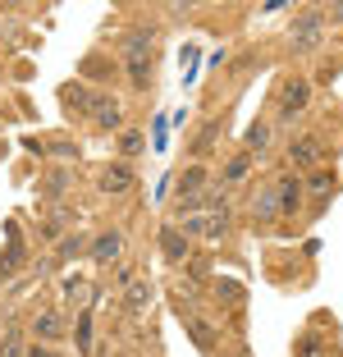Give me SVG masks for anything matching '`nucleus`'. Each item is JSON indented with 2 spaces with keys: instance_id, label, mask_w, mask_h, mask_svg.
<instances>
[{
  "instance_id": "nucleus-19",
  "label": "nucleus",
  "mask_w": 343,
  "mask_h": 357,
  "mask_svg": "<svg viewBox=\"0 0 343 357\" xmlns=\"http://www.w3.org/2000/svg\"><path fill=\"white\" fill-rule=\"evenodd\" d=\"M32 330H37V339H60L64 335V321L55 312H42L37 321H32Z\"/></svg>"
},
{
  "instance_id": "nucleus-5",
  "label": "nucleus",
  "mask_w": 343,
  "mask_h": 357,
  "mask_svg": "<svg viewBox=\"0 0 343 357\" xmlns=\"http://www.w3.org/2000/svg\"><path fill=\"white\" fill-rule=\"evenodd\" d=\"M270 188H275V206H280V215H302L307 192H302V178L298 174H280Z\"/></svg>"
},
{
  "instance_id": "nucleus-4",
  "label": "nucleus",
  "mask_w": 343,
  "mask_h": 357,
  "mask_svg": "<svg viewBox=\"0 0 343 357\" xmlns=\"http://www.w3.org/2000/svg\"><path fill=\"white\" fill-rule=\"evenodd\" d=\"M92 128L96 133H114L119 128V119H124V105H119V96H110V92H96L92 96Z\"/></svg>"
},
{
  "instance_id": "nucleus-18",
  "label": "nucleus",
  "mask_w": 343,
  "mask_h": 357,
  "mask_svg": "<svg viewBox=\"0 0 343 357\" xmlns=\"http://www.w3.org/2000/svg\"><path fill=\"white\" fill-rule=\"evenodd\" d=\"M266 147H270V124H252L243 133V151L252 156V151H266Z\"/></svg>"
},
{
  "instance_id": "nucleus-23",
  "label": "nucleus",
  "mask_w": 343,
  "mask_h": 357,
  "mask_svg": "<svg viewBox=\"0 0 343 357\" xmlns=\"http://www.w3.org/2000/svg\"><path fill=\"white\" fill-rule=\"evenodd\" d=\"M87 252V238L83 234H69V238H60V257L69 261V257H83Z\"/></svg>"
},
{
  "instance_id": "nucleus-9",
  "label": "nucleus",
  "mask_w": 343,
  "mask_h": 357,
  "mask_svg": "<svg viewBox=\"0 0 343 357\" xmlns=\"http://www.w3.org/2000/svg\"><path fill=\"white\" fill-rule=\"evenodd\" d=\"M160 252H165V261H192V238L178 225H165L160 229Z\"/></svg>"
},
{
  "instance_id": "nucleus-28",
  "label": "nucleus",
  "mask_w": 343,
  "mask_h": 357,
  "mask_svg": "<svg viewBox=\"0 0 343 357\" xmlns=\"http://www.w3.org/2000/svg\"><path fill=\"white\" fill-rule=\"evenodd\" d=\"M32 357H55V353H46V348H32Z\"/></svg>"
},
{
  "instance_id": "nucleus-12",
  "label": "nucleus",
  "mask_w": 343,
  "mask_h": 357,
  "mask_svg": "<svg viewBox=\"0 0 343 357\" xmlns=\"http://www.w3.org/2000/svg\"><path fill=\"white\" fill-rule=\"evenodd\" d=\"M206 188H211V169L206 165H188L183 174H178V183H174L178 202H183V197H197V192H206Z\"/></svg>"
},
{
  "instance_id": "nucleus-26",
  "label": "nucleus",
  "mask_w": 343,
  "mask_h": 357,
  "mask_svg": "<svg viewBox=\"0 0 343 357\" xmlns=\"http://www.w3.org/2000/svg\"><path fill=\"white\" fill-rule=\"evenodd\" d=\"M211 142H215V124H206V128H201V137H197V151H206Z\"/></svg>"
},
{
  "instance_id": "nucleus-3",
  "label": "nucleus",
  "mask_w": 343,
  "mask_h": 357,
  "mask_svg": "<svg viewBox=\"0 0 343 357\" xmlns=\"http://www.w3.org/2000/svg\"><path fill=\"white\" fill-rule=\"evenodd\" d=\"M133 183H137V169L128 165V160H110V165L96 174V188L110 192V197H124V192H133Z\"/></svg>"
},
{
  "instance_id": "nucleus-21",
  "label": "nucleus",
  "mask_w": 343,
  "mask_h": 357,
  "mask_svg": "<svg viewBox=\"0 0 343 357\" xmlns=\"http://www.w3.org/2000/svg\"><path fill=\"white\" fill-rule=\"evenodd\" d=\"M119 151H124V156H137V151H146L142 128H124V133H119Z\"/></svg>"
},
{
  "instance_id": "nucleus-14",
  "label": "nucleus",
  "mask_w": 343,
  "mask_h": 357,
  "mask_svg": "<svg viewBox=\"0 0 343 357\" xmlns=\"http://www.w3.org/2000/svg\"><path fill=\"white\" fill-rule=\"evenodd\" d=\"M60 96H64V110H73V115H92V96L96 92H87L83 83H69Z\"/></svg>"
},
{
  "instance_id": "nucleus-11",
  "label": "nucleus",
  "mask_w": 343,
  "mask_h": 357,
  "mask_svg": "<svg viewBox=\"0 0 343 357\" xmlns=\"http://www.w3.org/2000/svg\"><path fill=\"white\" fill-rule=\"evenodd\" d=\"M151 51H156V28H137L124 37V64L133 60H151Z\"/></svg>"
},
{
  "instance_id": "nucleus-7",
  "label": "nucleus",
  "mask_w": 343,
  "mask_h": 357,
  "mask_svg": "<svg viewBox=\"0 0 343 357\" xmlns=\"http://www.w3.org/2000/svg\"><path fill=\"white\" fill-rule=\"evenodd\" d=\"M321 32H325V14L321 10L298 14V19H293V51H312Z\"/></svg>"
},
{
  "instance_id": "nucleus-27",
  "label": "nucleus",
  "mask_w": 343,
  "mask_h": 357,
  "mask_svg": "<svg viewBox=\"0 0 343 357\" xmlns=\"http://www.w3.org/2000/svg\"><path fill=\"white\" fill-rule=\"evenodd\" d=\"M321 14H325L330 23H343V5H330V10H321Z\"/></svg>"
},
{
  "instance_id": "nucleus-13",
  "label": "nucleus",
  "mask_w": 343,
  "mask_h": 357,
  "mask_svg": "<svg viewBox=\"0 0 343 357\" xmlns=\"http://www.w3.org/2000/svg\"><path fill=\"white\" fill-rule=\"evenodd\" d=\"M247 174H252V156L238 151V156H229L224 169H220V188H238V183H247Z\"/></svg>"
},
{
  "instance_id": "nucleus-10",
  "label": "nucleus",
  "mask_w": 343,
  "mask_h": 357,
  "mask_svg": "<svg viewBox=\"0 0 343 357\" xmlns=\"http://www.w3.org/2000/svg\"><path fill=\"white\" fill-rule=\"evenodd\" d=\"M151 298H156L151 280H142V275H124V307H128V312H146Z\"/></svg>"
},
{
  "instance_id": "nucleus-8",
  "label": "nucleus",
  "mask_w": 343,
  "mask_h": 357,
  "mask_svg": "<svg viewBox=\"0 0 343 357\" xmlns=\"http://www.w3.org/2000/svg\"><path fill=\"white\" fill-rule=\"evenodd\" d=\"M87 257H92L96 266H114L119 257H124V234L110 229V234H96L92 243H87Z\"/></svg>"
},
{
  "instance_id": "nucleus-16",
  "label": "nucleus",
  "mask_w": 343,
  "mask_h": 357,
  "mask_svg": "<svg viewBox=\"0 0 343 357\" xmlns=\"http://www.w3.org/2000/svg\"><path fill=\"white\" fill-rule=\"evenodd\" d=\"M293 357H330V344H325V335H302L298 348H293Z\"/></svg>"
},
{
  "instance_id": "nucleus-24",
  "label": "nucleus",
  "mask_w": 343,
  "mask_h": 357,
  "mask_svg": "<svg viewBox=\"0 0 343 357\" xmlns=\"http://www.w3.org/2000/svg\"><path fill=\"white\" fill-rule=\"evenodd\" d=\"M19 261H23V252H19V248H10V252L0 257V280H5V275H14V266H19Z\"/></svg>"
},
{
  "instance_id": "nucleus-2",
  "label": "nucleus",
  "mask_w": 343,
  "mask_h": 357,
  "mask_svg": "<svg viewBox=\"0 0 343 357\" xmlns=\"http://www.w3.org/2000/svg\"><path fill=\"white\" fill-rule=\"evenodd\" d=\"M325 160V147L316 142L312 133H298L289 142V169H298V174H312V169H321Z\"/></svg>"
},
{
  "instance_id": "nucleus-6",
  "label": "nucleus",
  "mask_w": 343,
  "mask_h": 357,
  "mask_svg": "<svg viewBox=\"0 0 343 357\" xmlns=\"http://www.w3.org/2000/svg\"><path fill=\"white\" fill-rule=\"evenodd\" d=\"M307 101H312V83H307V78H289V83L280 87V115L284 119L302 115V110H307Z\"/></svg>"
},
{
  "instance_id": "nucleus-25",
  "label": "nucleus",
  "mask_w": 343,
  "mask_h": 357,
  "mask_svg": "<svg viewBox=\"0 0 343 357\" xmlns=\"http://www.w3.org/2000/svg\"><path fill=\"white\" fill-rule=\"evenodd\" d=\"M87 294V284L78 280V275H73V280H64V298H83Z\"/></svg>"
},
{
  "instance_id": "nucleus-20",
  "label": "nucleus",
  "mask_w": 343,
  "mask_h": 357,
  "mask_svg": "<svg viewBox=\"0 0 343 357\" xmlns=\"http://www.w3.org/2000/svg\"><path fill=\"white\" fill-rule=\"evenodd\" d=\"M215 294L224 298L229 307H243V298H247V294H243V284H238V280H229V275H220V280H215Z\"/></svg>"
},
{
  "instance_id": "nucleus-22",
  "label": "nucleus",
  "mask_w": 343,
  "mask_h": 357,
  "mask_svg": "<svg viewBox=\"0 0 343 357\" xmlns=\"http://www.w3.org/2000/svg\"><path fill=\"white\" fill-rule=\"evenodd\" d=\"M78 353H92V312H78Z\"/></svg>"
},
{
  "instance_id": "nucleus-1",
  "label": "nucleus",
  "mask_w": 343,
  "mask_h": 357,
  "mask_svg": "<svg viewBox=\"0 0 343 357\" xmlns=\"http://www.w3.org/2000/svg\"><path fill=\"white\" fill-rule=\"evenodd\" d=\"M174 225L188 238H224L229 234V211H197V215H178Z\"/></svg>"
},
{
  "instance_id": "nucleus-15",
  "label": "nucleus",
  "mask_w": 343,
  "mask_h": 357,
  "mask_svg": "<svg viewBox=\"0 0 343 357\" xmlns=\"http://www.w3.org/2000/svg\"><path fill=\"white\" fill-rule=\"evenodd\" d=\"M252 220H257V225L280 220V206H275V188H266V192H257V197H252Z\"/></svg>"
},
{
  "instance_id": "nucleus-17",
  "label": "nucleus",
  "mask_w": 343,
  "mask_h": 357,
  "mask_svg": "<svg viewBox=\"0 0 343 357\" xmlns=\"http://www.w3.org/2000/svg\"><path fill=\"white\" fill-rule=\"evenodd\" d=\"M302 192L330 197V192H334V169H312V174H307V183H302Z\"/></svg>"
}]
</instances>
